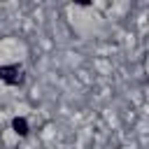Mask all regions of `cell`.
<instances>
[{"label":"cell","mask_w":149,"mask_h":149,"mask_svg":"<svg viewBox=\"0 0 149 149\" xmlns=\"http://www.w3.org/2000/svg\"><path fill=\"white\" fill-rule=\"evenodd\" d=\"M0 79L9 86H19L23 84V68L19 63H12V65H0Z\"/></svg>","instance_id":"obj_1"},{"label":"cell","mask_w":149,"mask_h":149,"mask_svg":"<svg viewBox=\"0 0 149 149\" xmlns=\"http://www.w3.org/2000/svg\"><path fill=\"white\" fill-rule=\"evenodd\" d=\"M12 128H14V133H16L19 137H26L28 130H30V128H28V121H26L23 116H14V119H12Z\"/></svg>","instance_id":"obj_2"},{"label":"cell","mask_w":149,"mask_h":149,"mask_svg":"<svg viewBox=\"0 0 149 149\" xmlns=\"http://www.w3.org/2000/svg\"><path fill=\"white\" fill-rule=\"evenodd\" d=\"M72 2H77V5H88L91 0H72Z\"/></svg>","instance_id":"obj_3"}]
</instances>
